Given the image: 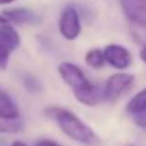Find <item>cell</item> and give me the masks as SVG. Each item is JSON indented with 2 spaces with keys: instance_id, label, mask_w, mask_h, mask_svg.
I'll use <instances>...</instances> for the list:
<instances>
[{
  "instance_id": "obj_18",
  "label": "cell",
  "mask_w": 146,
  "mask_h": 146,
  "mask_svg": "<svg viewBox=\"0 0 146 146\" xmlns=\"http://www.w3.org/2000/svg\"><path fill=\"white\" fill-rule=\"evenodd\" d=\"M14 0H0V4H9V3H13Z\"/></svg>"
},
{
  "instance_id": "obj_9",
  "label": "cell",
  "mask_w": 146,
  "mask_h": 146,
  "mask_svg": "<svg viewBox=\"0 0 146 146\" xmlns=\"http://www.w3.org/2000/svg\"><path fill=\"white\" fill-rule=\"evenodd\" d=\"M0 116L9 121H17L20 118V109L6 91L0 90Z\"/></svg>"
},
{
  "instance_id": "obj_1",
  "label": "cell",
  "mask_w": 146,
  "mask_h": 146,
  "mask_svg": "<svg viewBox=\"0 0 146 146\" xmlns=\"http://www.w3.org/2000/svg\"><path fill=\"white\" fill-rule=\"evenodd\" d=\"M58 74L62 78V81L72 90L74 97L78 102L87 106H95L99 104V88L88 80V77L78 65L64 61L58 65Z\"/></svg>"
},
{
  "instance_id": "obj_20",
  "label": "cell",
  "mask_w": 146,
  "mask_h": 146,
  "mask_svg": "<svg viewBox=\"0 0 146 146\" xmlns=\"http://www.w3.org/2000/svg\"><path fill=\"white\" fill-rule=\"evenodd\" d=\"M123 146H136V145H133V143H126V145H123Z\"/></svg>"
},
{
  "instance_id": "obj_10",
  "label": "cell",
  "mask_w": 146,
  "mask_h": 146,
  "mask_svg": "<svg viewBox=\"0 0 146 146\" xmlns=\"http://www.w3.org/2000/svg\"><path fill=\"white\" fill-rule=\"evenodd\" d=\"M143 111H146V88L141 90L138 94H135L126 105V112L129 115L139 113Z\"/></svg>"
},
{
  "instance_id": "obj_4",
  "label": "cell",
  "mask_w": 146,
  "mask_h": 146,
  "mask_svg": "<svg viewBox=\"0 0 146 146\" xmlns=\"http://www.w3.org/2000/svg\"><path fill=\"white\" fill-rule=\"evenodd\" d=\"M58 30H60V34L65 40H70V41L75 40L80 36L81 20H80L78 10L72 4H68L62 9L60 14V20H58Z\"/></svg>"
},
{
  "instance_id": "obj_6",
  "label": "cell",
  "mask_w": 146,
  "mask_h": 146,
  "mask_svg": "<svg viewBox=\"0 0 146 146\" xmlns=\"http://www.w3.org/2000/svg\"><path fill=\"white\" fill-rule=\"evenodd\" d=\"M121 7L132 26L146 27V0H121Z\"/></svg>"
},
{
  "instance_id": "obj_14",
  "label": "cell",
  "mask_w": 146,
  "mask_h": 146,
  "mask_svg": "<svg viewBox=\"0 0 146 146\" xmlns=\"http://www.w3.org/2000/svg\"><path fill=\"white\" fill-rule=\"evenodd\" d=\"M9 57H10V52L0 46V70L7 68V65H9Z\"/></svg>"
},
{
  "instance_id": "obj_17",
  "label": "cell",
  "mask_w": 146,
  "mask_h": 146,
  "mask_svg": "<svg viewBox=\"0 0 146 146\" xmlns=\"http://www.w3.org/2000/svg\"><path fill=\"white\" fill-rule=\"evenodd\" d=\"M11 146H27V145L23 143V142H20V141H14V142L11 143Z\"/></svg>"
},
{
  "instance_id": "obj_19",
  "label": "cell",
  "mask_w": 146,
  "mask_h": 146,
  "mask_svg": "<svg viewBox=\"0 0 146 146\" xmlns=\"http://www.w3.org/2000/svg\"><path fill=\"white\" fill-rule=\"evenodd\" d=\"M6 23H7V21H6V19L0 14V24H6Z\"/></svg>"
},
{
  "instance_id": "obj_15",
  "label": "cell",
  "mask_w": 146,
  "mask_h": 146,
  "mask_svg": "<svg viewBox=\"0 0 146 146\" xmlns=\"http://www.w3.org/2000/svg\"><path fill=\"white\" fill-rule=\"evenodd\" d=\"M36 146H61L58 145L57 142H54V141H50V139H41V141H38Z\"/></svg>"
},
{
  "instance_id": "obj_16",
  "label": "cell",
  "mask_w": 146,
  "mask_h": 146,
  "mask_svg": "<svg viewBox=\"0 0 146 146\" xmlns=\"http://www.w3.org/2000/svg\"><path fill=\"white\" fill-rule=\"evenodd\" d=\"M139 57H141V60H142L143 62H146V44L141 48V51H139Z\"/></svg>"
},
{
  "instance_id": "obj_8",
  "label": "cell",
  "mask_w": 146,
  "mask_h": 146,
  "mask_svg": "<svg viewBox=\"0 0 146 146\" xmlns=\"http://www.w3.org/2000/svg\"><path fill=\"white\" fill-rule=\"evenodd\" d=\"M1 16L6 19V21L10 24H27L33 23L36 20L34 14L26 9V7H13V9H6L1 11Z\"/></svg>"
},
{
  "instance_id": "obj_5",
  "label": "cell",
  "mask_w": 146,
  "mask_h": 146,
  "mask_svg": "<svg viewBox=\"0 0 146 146\" xmlns=\"http://www.w3.org/2000/svg\"><path fill=\"white\" fill-rule=\"evenodd\" d=\"M105 62L116 70H126L132 64V54L131 51L121 46V44H108L102 50Z\"/></svg>"
},
{
  "instance_id": "obj_3",
  "label": "cell",
  "mask_w": 146,
  "mask_h": 146,
  "mask_svg": "<svg viewBox=\"0 0 146 146\" xmlns=\"http://www.w3.org/2000/svg\"><path fill=\"white\" fill-rule=\"evenodd\" d=\"M133 81H135V75L131 74V72H115V74H112L105 82V87H104V91H102V98L109 104L116 102L133 85Z\"/></svg>"
},
{
  "instance_id": "obj_2",
  "label": "cell",
  "mask_w": 146,
  "mask_h": 146,
  "mask_svg": "<svg viewBox=\"0 0 146 146\" xmlns=\"http://www.w3.org/2000/svg\"><path fill=\"white\" fill-rule=\"evenodd\" d=\"M46 115L57 122L58 128L70 139L87 146H99L101 143L97 133L71 111L54 106L46 109Z\"/></svg>"
},
{
  "instance_id": "obj_13",
  "label": "cell",
  "mask_w": 146,
  "mask_h": 146,
  "mask_svg": "<svg viewBox=\"0 0 146 146\" xmlns=\"http://www.w3.org/2000/svg\"><path fill=\"white\" fill-rule=\"evenodd\" d=\"M132 119L139 128H146V111L139 112V113H133Z\"/></svg>"
},
{
  "instance_id": "obj_11",
  "label": "cell",
  "mask_w": 146,
  "mask_h": 146,
  "mask_svg": "<svg viewBox=\"0 0 146 146\" xmlns=\"http://www.w3.org/2000/svg\"><path fill=\"white\" fill-rule=\"evenodd\" d=\"M85 62L92 68H102L105 65L104 52L99 48H91L85 54Z\"/></svg>"
},
{
  "instance_id": "obj_12",
  "label": "cell",
  "mask_w": 146,
  "mask_h": 146,
  "mask_svg": "<svg viewBox=\"0 0 146 146\" xmlns=\"http://www.w3.org/2000/svg\"><path fill=\"white\" fill-rule=\"evenodd\" d=\"M23 131V123L17 121H9L0 116V133H19Z\"/></svg>"
},
{
  "instance_id": "obj_7",
  "label": "cell",
  "mask_w": 146,
  "mask_h": 146,
  "mask_svg": "<svg viewBox=\"0 0 146 146\" xmlns=\"http://www.w3.org/2000/svg\"><path fill=\"white\" fill-rule=\"evenodd\" d=\"M20 43H21V38H20L17 30L11 24H9V23L0 24V46L3 48L11 52L20 47Z\"/></svg>"
}]
</instances>
